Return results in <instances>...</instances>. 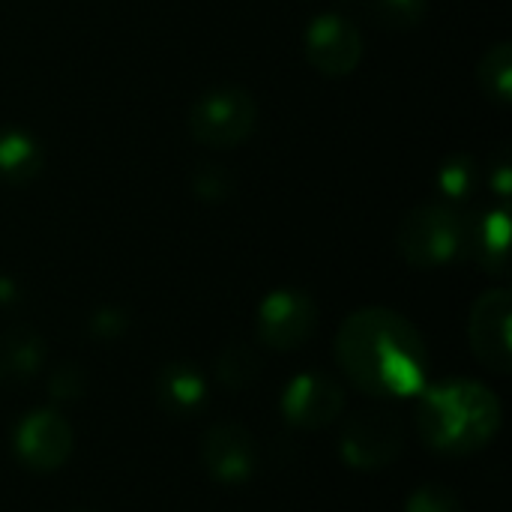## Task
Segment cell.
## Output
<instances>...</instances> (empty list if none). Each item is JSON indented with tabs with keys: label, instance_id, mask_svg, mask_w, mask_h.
<instances>
[{
	"label": "cell",
	"instance_id": "1",
	"mask_svg": "<svg viewBox=\"0 0 512 512\" xmlns=\"http://www.w3.org/2000/svg\"><path fill=\"white\" fill-rule=\"evenodd\" d=\"M336 360L345 378L369 396H414L429 372V351L417 327L390 309L354 312L336 336Z\"/></svg>",
	"mask_w": 512,
	"mask_h": 512
},
{
	"label": "cell",
	"instance_id": "2",
	"mask_svg": "<svg viewBox=\"0 0 512 512\" xmlns=\"http://www.w3.org/2000/svg\"><path fill=\"white\" fill-rule=\"evenodd\" d=\"M501 402L480 381L450 378L429 387L417 402V432L423 444L444 456H471L501 429Z\"/></svg>",
	"mask_w": 512,
	"mask_h": 512
},
{
	"label": "cell",
	"instance_id": "3",
	"mask_svg": "<svg viewBox=\"0 0 512 512\" xmlns=\"http://www.w3.org/2000/svg\"><path fill=\"white\" fill-rule=\"evenodd\" d=\"M396 246L414 267H441L465 249V222L450 207H420L402 219Z\"/></svg>",
	"mask_w": 512,
	"mask_h": 512
},
{
	"label": "cell",
	"instance_id": "4",
	"mask_svg": "<svg viewBox=\"0 0 512 512\" xmlns=\"http://www.w3.org/2000/svg\"><path fill=\"white\" fill-rule=\"evenodd\" d=\"M255 102L240 87H216L204 93L189 114V129L210 147H234L255 126Z\"/></svg>",
	"mask_w": 512,
	"mask_h": 512
},
{
	"label": "cell",
	"instance_id": "5",
	"mask_svg": "<svg viewBox=\"0 0 512 512\" xmlns=\"http://www.w3.org/2000/svg\"><path fill=\"white\" fill-rule=\"evenodd\" d=\"M405 447L402 420L390 411H363L342 432V459L357 471H378Z\"/></svg>",
	"mask_w": 512,
	"mask_h": 512
},
{
	"label": "cell",
	"instance_id": "6",
	"mask_svg": "<svg viewBox=\"0 0 512 512\" xmlns=\"http://www.w3.org/2000/svg\"><path fill=\"white\" fill-rule=\"evenodd\" d=\"M512 297L510 291H486L474 309H471V324H468V339L477 354V360L498 372L507 375L512 369Z\"/></svg>",
	"mask_w": 512,
	"mask_h": 512
},
{
	"label": "cell",
	"instance_id": "7",
	"mask_svg": "<svg viewBox=\"0 0 512 512\" xmlns=\"http://www.w3.org/2000/svg\"><path fill=\"white\" fill-rule=\"evenodd\" d=\"M318 324V309L309 294L282 288L270 294L258 312V336L267 348L294 351L300 348Z\"/></svg>",
	"mask_w": 512,
	"mask_h": 512
},
{
	"label": "cell",
	"instance_id": "8",
	"mask_svg": "<svg viewBox=\"0 0 512 512\" xmlns=\"http://www.w3.org/2000/svg\"><path fill=\"white\" fill-rule=\"evenodd\" d=\"M15 453L30 471H57L72 453V429L57 411H33L15 429Z\"/></svg>",
	"mask_w": 512,
	"mask_h": 512
},
{
	"label": "cell",
	"instance_id": "9",
	"mask_svg": "<svg viewBox=\"0 0 512 512\" xmlns=\"http://www.w3.org/2000/svg\"><path fill=\"white\" fill-rule=\"evenodd\" d=\"M342 408H345L342 387L330 375H321V372H306L294 378L282 396V414L297 429L330 426L342 414Z\"/></svg>",
	"mask_w": 512,
	"mask_h": 512
},
{
	"label": "cell",
	"instance_id": "10",
	"mask_svg": "<svg viewBox=\"0 0 512 512\" xmlns=\"http://www.w3.org/2000/svg\"><path fill=\"white\" fill-rule=\"evenodd\" d=\"M201 462L219 483H243L255 471V441L240 423H213L201 438Z\"/></svg>",
	"mask_w": 512,
	"mask_h": 512
},
{
	"label": "cell",
	"instance_id": "11",
	"mask_svg": "<svg viewBox=\"0 0 512 512\" xmlns=\"http://www.w3.org/2000/svg\"><path fill=\"white\" fill-rule=\"evenodd\" d=\"M363 54L357 27L342 15H321L306 33V57L327 75H348Z\"/></svg>",
	"mask_w": 512,
	"mask_h": 512
},
{
	"label": "cell",
	"instance_id": "12",
	"mask_svg": "<svg viewBox=\"0 0 512 512\" xmlns=\"http://www.w3.org/2000/svg\"><path fill=\"white\" fill-rule=\"evenodd\" d=\"M156 402L168 417L186 420L198 414L207 402V381L189 363H171L156 375Z\"/></svg>",
	"mask_w": 512,
	"mask_h": 512
},
{
	"label": "cell",
	"instance_id": "13",
	"mask_svg": "<svg viewBox=\"0 0 512 512\" xmlns=\"http://www.w3.org/2000/svg\"><path fill=\"white\" fill-rule=\"evenodd\" d=\"M45 360V342L30 327H12L0 336V384H27Z\"/></svg>",
	"mask_w": 512,
	"mask_h": 512
},
{
	"label": "cell",
	"instance_id": "14",
	"mask_svg": "<svg viewBox=\"0 0 512 512\" xmlns=\"http://www.w3.org/2000/svg\"><path fill=\"white\" fill-rule=\"evenodd\" d=\"M465 246L492 273H507L510 252V219L504 210L483 213L477 222L465 225Z\"/></svg>",
	"mask_w": 512,
	"mask_h": 512
},
{
	"label": "cell",
	"instance_id": "15",
	"mask_svg": "<svg viewBox=\"0 0 512 512\" xmlns=\"http://www.w3.org/2000/svg\"><path fill=\"white\" fill-rule=\"evenodd\" d=\"M39 165H42V156L30 135H24L18 129L0 132V180L24 183L39 171Z\"/></svg>",
	"mask_w": 512,
	"mask_h": 512
},
{
	"label": "cell",
	"instance_id": "16",
	"mask_svg": "<svg viewBox=\"0 0 512 512\" xmlns=\"http://www.w3.org/2000/svg\"><path fill=\"white\" fill-rule=\"evenodd\" d=\"M261 372V360L252 348H243V345H234L228 348L219 360H216V378L219 384L231 387V390H243L249 387Z\"/></svg>",
	"mask_w": 512,
	"mask_h": 512
},
{
	"label": "cell",
	"instance_id": "17",
	"mask_svg": "<svg viewBox=\"0 0 512 512\" xmlns=\"http://www.w3.org/2000/svg\"><path fill=\"white\" fill-rule=\"evenodd\" d=\"M480 81H483V90L501 102L510 99L512 87V51L507 42L495 45L486 57H483V66H480Z\"/></svg>",
	"mask_w": 512,
	"mask_h": 512
},
{
	"label": "cell",
	"instance_id": "18",
	"mask_svg": "<svg viewBox=\"0 0 512 512\" xmlns=\"http://www.w3.org/2000/svg\"><path fill=\"white\" fill-rule=\"evenodd\" d=\"M369 12L384 27H414L426 12V0H369Z\"/></svg>",
	"mask_w": 512,
	"mask_h": 512
},
{
	"label": "cell",
	"instance_id": "19",
	"mask_svg": "<svg viewBox=\"0 0 512 512\" xmlns=\"http://www.w3.org/2000/svg\"><path fill=\"white\" fill-rule=\"evenodd\" d=\"M405 512H465V504L456 498L453 489L429 483L414 489V495L405 504Z\"/></svg>",
	"mask_w": 512,
	"mask_h": 512
},
{
	"label": "cell",
	"instance_id": "20",
	"mask_svg": "<svg viewBox=\"0 0 512 512\" xmlns=\"http://www.w3.org/2000/svg\"><path fill=\"white\" fill-rule=\"evenodd\" d=\"M471 186H474V165H471V159L459 156L450 165H444V171H441V189L450 198L471 195Z\"/></svg>",
	"mask_w": 512,
	"mask_h": 512
},
{
	"label": "cell",
	"instance_id": "21",
	"mask_svg": "<svg viewBox=\"0 0 512 512\" xmlns=\"http://www.w3.org/2000/svg\"><path fill=\"white\" fill-rule=\"evenodd\" d=\"M48 390H51L54 399H63V402L78 399L81 390H84V375H81V369H75V366H60V369L51 375Z\"/></svg>",
	"mask_w": 512,
	"mask_h": 512
},
{
	"label": "cell",
	"instance_id": "22",
	"mask_svg": "<svg viewBox=\"0 0 512 512\" xmlns=\"http://www.w3.org/2000/svg\"><path fill=\"white\" fill-rule=\"evenodd\" d=\"M195 189H198V195H204V198H210V192H216V195L222 198V195H228V180H225L222 171H216V165H207V168H201Z\"/></svg>",
	"mask_w": 512,
	"mask_h": 512
},
{
	"label": "cell",
	"instance_id": "23",
	"mask_svg": "<svg viewBox=\"0 0 512 512\" xmlns=\"http://www.w3.org/2000/svg\"><path fill=\"white\" fill-rule=\"evenodd\" d=\"M75 512H90V510H75Z\"/></svg>",
	"mask_w": 512,
	"mask_h": 512
}]
</instances>
